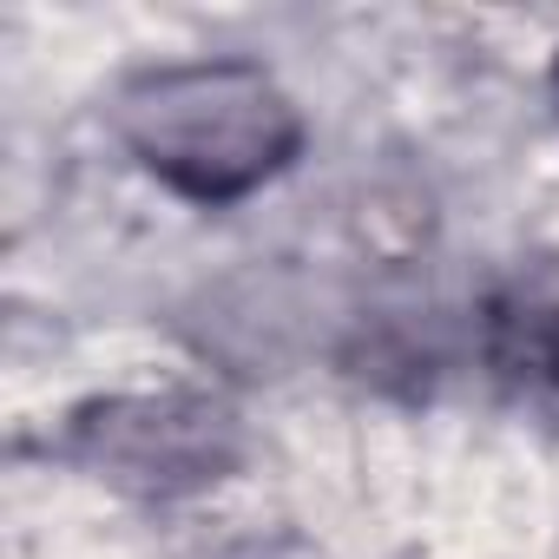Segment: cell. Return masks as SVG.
<instances>
[{
    "mask_svg": "<svg viewBox=\"0 0 559 559\" xmlns=\"http://www.w3.org/2000/svg\"><path fill=\"white\" fill-rule=\"evenodd\" d=\"M112 132L152 178L198 204L257 191L304 145L290 93L250 60H191L126 80L112 99Z\"/></svg>",
    "mask_w": 559,
    "mask_h": 559,
    "instance_id": "1",
    "label": "cell"
},
{
    "mask_svg": "<svg viewBox=\"0 0 559 559\" xmlns=\"http://www.w3.org/2000/svg\"><path fill=\"white\" fill-rule=\"evenodd\" d=\"M80 454L132 493H185V487H204L230 467L237 428L211 402L139 395V402L93 408L80 421Z\"/></svg>",
    "mask_w": 559,
    "mask_h": 559,
    "instance_id": "2",
    "label": "cell"
}]
</instances>
